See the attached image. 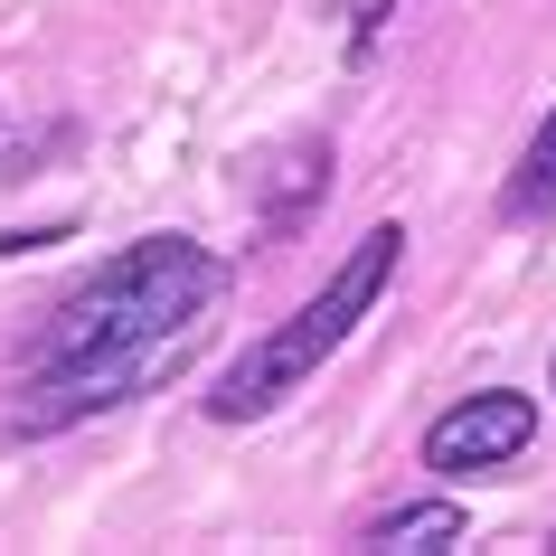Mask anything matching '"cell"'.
<instances>
[{
  "mask_svg": "<svg viewBox=\"0 0 556 556\" xmlns=\"http://www.w3.org/2000/svg\"><path fill=\"white\" fill-rule=\"evenodd\" d=\"M453 538H463V509L453 500H406V509L368 519V547H453Z\"/></svg>",
  "mask_w": 556,
  "mask_h": 556,
  "instance_id": "8992f818",
  "label": "cell"
},
{
  "mask_svg": "<svg viewBox=\"0 0 556 556\" xmlns=\"http://www.w3.org/2000/svg\"><path fill=\"white\" fill-rule=\"evenodd\" d=\"M396 264H406V227H396V217H378V227H368L350 255L321 274V293L302 302L293 321H274L255 350L227 368V378L207 387V415H217V425H255V415H274L358 321H368V312H378V293L396 283Z\"/></svg>",
  "mask_w": 556,
  "mask_h": 556,
  "instance_id": "7a4b0ae2",
  "label": "cell"
},
{
  "mask_svg": "<svg viewBox=\"0 0 556 556\" xmlns=\"http://www.w3.org/2000/svg\"><path fill=\"white\" fill-rule=\"evenodd\" d=\"M217 293H227V264L199 236H132L123 255H104L86 283H66L38 312V330L20 340V368H66V358L123 350V340H151V330L207 321Z\"/></svg>",
  "mask_w": 556,
  "mask_h": 556,
  "instance_id": "6da1fadb",
  "label": "cell"
},
{
  "mask_svg": "<svg viewBox=\"0 0 556 556\" xmlns=\"http://www.w3.org/2000/svg\"><path fill=\"white\" fill-rule=\"evenodd\" d=\"M528 434H538V396H519V387H481V396H463V406H443L434 425H425V471H443V481H463V471H500L519 463Z\"/></svg>",
  "mask_w": 556,
  "mask_h": 556,
  "instance_id": "277c9868",
  "label": "cell"
},
{
  "mask_svg": "<svg viewBox=\"0 0 556 556\" xmlns=\"http://www.w3.org/2000/svg\"><path fill=\"white\" fill-rule=\"evenodd\" d=\"M207 350V321H179V330H151V340H123V350H94V358H66V368H20L10 387V406H0V434H66V425H86V415H114L151 387H170L189 358Z\"/></svg>",
  "mask_w": 556,
  "mask_h": 556,
  "instance_id": "3957f363",
  "label": "cell"
},
{
  "mask_svg": "<svg viewBox=\"0 0 556 556\" xmlns=\"http://www.w3.org/2000/svg\"><path fill=\"white\" fill-rule=\"evenodd\" d=\"M500 217H509V227H538V217H556V104H547V123L528 132L519 170H509V189H500Z\"/></svg>",
  "mask_w": 556,
  "mask_h": 556,
  "instance_id": "5b68a950",
  "label": "cell"
}]
</instances>
